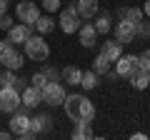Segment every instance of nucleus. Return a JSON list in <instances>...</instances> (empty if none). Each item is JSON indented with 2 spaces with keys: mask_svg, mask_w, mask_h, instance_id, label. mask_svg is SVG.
<instances>
[{
  "mask_svg": "<svg viewBox=\"0 0 150 140\" xmlns=\"http://www.w3.org/2000/svg\"><path fill=\"white\" fill-rule=\"evenodd\" d=\"M65 115H68L73 123H83V120H93L95 118V105L88 100L80 93H73V95L65 98Z\"/></svg>",
  "mask_w": 150,
  "mask_h": 140,
  "instance_id": "obj_1",
  "label": "nucleus"
},
{
  "mask_svg": "<svg viewBox=\"0 0 150 140\" xmlns=\"http://www.w3.org/2000/svg\"><path fill=\"white\" fill-rule=\"evenodd\" d=\"M25 55L33 60V63H45L50 58V45L45 43L43 35H30L25 40Z\"/></svg>",
  "mask_w": 150,
  "mask_h": 140,
  "instance_id": "obj_2",
  "label": "nucleus"
},
{
  "mask_svg": "<svg viewBox=\"0 0 150 140\" xmlns=\"http://www.w3.org/2000/svg\"><path fill=\"white\" fill-rule=\"evenodd\" d=\"M80 20H83V18H80V13H78V5H65L63 10H60L58 25L63 28L65 35H70V33H78V30H80V25H83Z\"/></svg>",
  "mask_w": 150,
  "mask_h": 140,
  "instance_id": "obj_3",
  "label": "nucleus"
},
{
  "mask_svg": "<svg viewBox=\"0 0 150 140\" xmlns=\"http://www.w3.org/2000/svg\"><path fill=\"white\" fill-rule=\"evenodd\" d=\"M23 108V93L15 88H0V113H15Z\"/></svg>",
  "mask_w": 150,
  "mask_h": 140,
  "instance_id": "obj_4",
  "label": "nucleus"
},
{
  "mask_svg": "<svg viewBox=\"0 0 150 140\" xmlns=\"http://www.w3.org/2000/svg\"><path fill=\"white\" fill-rule=\"evenodd\" d=\"M25 110H28L25 105L18 108L15 113H13V120H10V130H13V135H18V138H23V135L33 128V118L25 113Z\"/></svg>",
  "mask_w": 150,
  "mask_h": 140,
  "instance_id": "obj_5",
  "label": "nucleus"
},
{
  "mask_svg": "<svg viewBox=\"0 0 150 140\" xmlns=\"http://www.w3.org/2000/svg\"><path fill=\"white\" fill-rule=\"evenodd\" d=\"M115 70H118L120 78H128V80H130L135 73L143 70V65H140V58H138V55H123V58L115 63Z\"/></svg>",
  "mask_w": 150,
  "mask_h": 140,
  "instance_id": "obj_6",
  "label": "nucleus"
},
{
  "mask_svg": "<svg viewBox=\"0 0 150 140\" xmlns=\"http://www.w3.org/2000/svg\"><path fill=\"white\" fill-rule=\"evenodd\" d=\"M15 13H18V20H20V23H25V25H33V28H35L38 18H40V10H38V5H35V3H30V0H23V3H18Z\"/></svg>",
  "mask_w": 150,
  "mask_h": 140,
  "instance_id": "obj_7",
  "label": "nucleus"
},
{
  "mask_svg": "<svg viewBox=\"0 0 150 140\" xmlns=\"http://www.w3.org/2000/svg\"><path fill=\"white\" fill-rule=\"evenodd\" d=\"M0 60H3V68H10V70H20L23 65H25V63H23V60H25V58H23V53L15 48V45H10V43L3 48Z\"/></svg>",
  "mask_w": 150,
  "mask_h": 140,
  "instance_id": "obj_8",
  "label": "nucleus"
},
{
  "mask_svg": "<svg viewBox=\"0 0 150 140\" xmlns=\"http://www.w3.org/2000/svg\"><path fill=\"white\" fill-rule=\"evenodd\" d=\"M65 88L60 85V83H48V85L43 88V103H48V105H63L65 103Z\"/></svg>",
  "mask_w": 150,
  "mask_h": 140,
  "instance_id": "obj_9",
  "label": "nucleus"
},
{
  "mask_svg": "<svg viewBox=\"0 0 150 140\" xmlns=\"http://www.w3.org/2000/svg\"><path fill=\"white\" fill-rule=\"evenodd\" d=\"M33 35V25H25V23H18L8 30V43L10 45H25V40Z\"/></svg>",
  "mask_w": 150,
  "mask_h": 140,
  "instance_id": "obj_10",
  "label": "nucleus"
},
{
  "mask_svg": "<svg viewBox=\"0 0 150 140\" xmlns=\"http://www.w3.org/2000/svg\"><path fill=\"white\" fill-rule=\"evenodd\" d=\"M133 38H138V35H135V23L120 18V23L115 25V40H118V43H130Z\"/></svg>",
  "mask_w": 150,
  "mask_h": 140,
  "instance_id": "obj_11",
  "label": "nucleus"
},
{
  "mask_svg": "<svg viewBox=\"0 0 150 140\" xmlns=\"http://www.w3.org/2000/svg\"><path fill=\"white\" fill-rule=\"evenodd\" d=\"M98 35H100V33H98L95 25H90V23H83L80 30H78V38H80V45H83V48H93L95 40H98Z\"/></svg>",
  "mask_w": 150,
  "mask_h": 140,
  "instance_id": "obj_12",
  "label": "nucleus"
},
{
  "mask_svg": "<svg viewBox=\"0 0 150 140\" xmlns=\"http://www.w3.org/2000/svg\"><path fill=\"white\" fill-rule=\"evenodd\" d=\"M40 103H43V90H40V88L28 85L25 90H23V105H25L28 110H30V108H38Z\"/></svg>",
  "mask_w": 150,
  "mask_h": 140,
  "instance_id": "obj_13",
  "label": "nucleus"
},
{
  "mask_svg": "<svg viewBox=\"0 0 150 140\" xmlns=\"http://www.w3.org/2000/svg\"><path fill=\"white\" fill-rule=\"evenodd\" d=\"M100 53L105 55L110 63H118L120 58H123V43H118V40H105L100 48Z\"/></svg>",
  "mask_w": 150,
  "mask_h": 140,
  "instance_id": "obj_14",
  "label": "nucleus"
},
{
  "mask_svg": "<svg viewBox=\"0 0 150 140\" xmlns=\"http://www.w3.org/2000/svg\"><path fill=\"white\" fill-rule=\"evenodd\" d=\"M75 5H78V13H80L83 20L98 18V8H100V3H98V0H78Z\"/></svg>",
  "mask_w": 150,
  "mask_h": 140,
  "instance_id": "obj_15",
  "label": "nucleus"
},
{
  "mask_svg": "<svg viewBox=\"0 0 150 140\" xmlns=\"http://www.w3.org/2000/svg\"><path fill=\"white\" fill-rule=\"evenodd\" d=\"M63 80H65V85H80L83 70L75 68V65H68V68H63Z\"/></svg>",
  "mask_w": 150,
  "mask_h": 140,
  "instance_id": "obj_16",
  "label": "nucleus"
},
{
  "mask_svg": "<svg viewBox=\"0 0 150 140\" xmlns=\"http://www.w3.org/2000/svg\"><path fill=\"white\" fill-rule=\"evenodd\" d=\"M50 128H53V115H35V118H33V130H35L38 135L48 133Z\"/></svg>",
  "mask_w": 150,
  "mask_h": 140,
  "instance_id": "obj_17",
  "label": "nucleus"
},
{
  "mask_svg": "<svg viewBox=\"0 0 150 140\" xmlns=\"http://www.w3.org/2000/svg\"><path fill=\"white\" fill-rule=\"evenodd\" d=\"M53 28H55V20H53L50 15H40V18H38V23H35V30L40 33V35L53 33Z\"/></svg>",
  "mask_w": 150,
  "mask_h": 140,
  "instance_id": "obj_18",
  "label": "nucleus"
},
{
  "mask_svg": "<svg viewBox=\"0 0 150 140\" xmlns=\"http://www.w3.org/2000/svg\"><path fill=\"white\" fill-rule=\"evenodd\" d=\"M78 128H75V133H73V138L75 140H83V138H93V128H90V120H83V123H75Z\"/></svg>",
  "mask_w": 150,
  "mask_h": 140,
  "instance_id": "obj_19",
  "label": "nucleus"
},
{
  "mask_svg": "<svg viewBox=\"0 0 150 140\" xmlns=\"http://www.w3.org/2000/svg\"><path fill=\"white\" fill-rule=\"evenodd\" d=\"M130 85H133L135 90H145V88L150 85V80H148V70H140V73H135V75L130 78Z\"/></svg>",
  "mask_w": 150,
  "mask_h": 140,
  "instance_id": "obj_20",
  "label": "nucleus"
},
{
  "mask_svg": "<svg viewBox=\"0 0 150 140\" xmlns=\"http://www.w3.org/2000/svg\"><path fill=\"white\" fill-rule=\"evenodd\" d=\"M143 8H125V10H120V18H125V20H130V23H135L138 25L140 20H143Z\"/></svg>",
  "mask_w": 150,
  "mask_h": 140,
  "instance_id": "obj_21",
  "label": "nucleus"
},
{
  "mask_svg": "<svg viewBox=\"0 0 150 140\" xmlns=\"http://www.w3.org/2000/svg\"><path fill=\"white\" fill-rule=\"evenodd\" d=\"M93 70H95L98 75H108V70H110V60H108L105 55L100 53L95 60H93Z\"/></svg>",
  "mask_w": 150,
  "mask_h": 140,
  "instance_id": "obj_22",
  "label": "nucleus"
},
{
  "mask_svg": "<svg viewBox=\"0 0 150 140\" xmlns=\"http://www.w3.org/2000/svg\"><path fill=\"white\" fill-rule=\"evenodd\" d=\"M80 88H85V90H93V88H98V73H95V70H88V73H83Z\"/></svg>",
  "mask_w": 150,
  "mask_h": 140,
  "instance_id": "obj_23",
  "label": "nucleus"
},
{
  "mask_svg": "<svg viewBox=\"0 0 150 140\" xmlns=\"http://www.w3.org/2000/svg\"><path fill=\"white\" fill-rule=\"evenodd\" d=\"M110 23H112V20H110V15H108V13H105V15H98V18H95V30L103 33V35H108V33H110V28H112Z\"/></svg>",
  "mask_w": 150,
  "mask_h": 140,
  "instance_id": "obj_24",
  "label": "nucleus"
},
{
  "mask_svg": "<svg viewBox=\"0 0 150 140\" xmlns=\"http://www.w3.org/2000/svg\"><path fill=\"white\" fill-rule=\"evenodd\" d=\"M135 35H138V38H150V23L140 20L138 25H135Z\"/></svg>",
  "mask_w": 150,
  "mask_h": 140,
  "instance_id": "obj_25",
  "label": "nucleus"
},
{
  "mask_svg": "<svg viewBox=\"0 0 150 140\" xmlns=\"http://www.w3.org/2000/svg\"><path fill=\"white\" fill-rule=\"evenodd\" d=\"M30 85H35V88H40V90H43V88L48 85V78H45V73H35V75L30 78Z\"/></svg>",
  "mask_w": 150,
  "mask_h": 140,
  "instance_id": "obj_26",
  "label": "nucleus"
},
{
  "mask_svg": "<svg viewBox=\"0 0 150 140\" xmlns=\"http://www.w3.org/2000/svg\"><path fill=\"white\" fill-rule=\"evenodd\" d=\"M43 73H45V78H48V83H58L60 78H63V70H55V68H45Z\"/></svg>",
  "mask_w": 150,
  "mask_h": 140,
  "instance_id": "obj_27",
  "label": "nucleus"
},
{
  "mask_svg": "<svg viewBox=\"0 0 150 140\" xmlns=\"http://www.w3.org/2000/svg\"><path fill=\"white\" fill-rule=\"evenodd\" d=\"M13 25H15V23H13V18L8 15V13H5V15H0V30H10Z\"/></svg>",
  "mask_w": 150,
  "mask_h": 140,
  "instance_id": "obj_28",
  "label": "nucleus"
},
{
  "mask_svg": "<svg viewBox=\"0 0 150 140\" xmlns=\"http://www.w3.org/2000/svg\"><path fill=\"white\" fill-rule=\"evenodd\" d=\"M43 8L48 13H55V10H60V0H43Z\"/></svg>",
  "mask_w": 150,
  "mask_h": 140,
  "instance_id": "obj_29",
  "label": "nucleus"
},
{
  "mask_svg": "<svg viewBox=\"0 0 150 140\" xmlns=\"http://www.w3.org/2000/svg\"><path fill=\"white\" fill-rule=\"evenodd\" d=\"M138 58H140V65H143V70H150V50H143Z\"/></svg>",
  "mask_w": 150,
  "mask_h": 140,
  "instance_id": "obj_30",
  "label": "nucleus"
},
{
  "mask_svg": "<svg viewBox=\"0 0 150 140\" xmlns=\"http://www.w3.org/2000/svg\"><path fill=\"white\" fill-rule=\"evenodd\" d=\"M8 13V0H0V15H5Z\"/></svg>",
  "mask_w": 150,
  "mask_h": 140,
  "instance_id": "obj_31",
  "label": "nucleus"
},
{
  "mask_svg": "<svg viewBox=\"0 0 150 140\" xmlns=\"http://www.w3.org/2000/svg\"><path fill=\"white\" fill-rule=\"evenodd\" d=\"M13 135V130H0V140H8Z\"/></svg>",
  "mask_w": 150,
  "mask_h": 140,
  "instance_id": "obj_32",
  "label": "nucleus"
},
{
  "mask_svg": "<svg viewBox=\"0 0 150 140\" xmlns=\"http://www.w3.org/2000/svg\"><path fill=\"white\" fill-rule=\"evenodd\" d=\"M143 13H145L148 18H150V0H145V8H143Z\"/></svg>",
  "mask_w": 150,
  "mask_h": 140,
  "instance_id": "obj_33",
  "label": "nucleus"
},
{
  "mask_svg": "<svg viewBox=\"0 0 150 140\" xmlns=\"http://www.w3.org/2000/svg\"><path fill=\"white\" fill-rule=\"evenodd\" d=\"M3 48H5V40H0V53H3Z\"/></svg>",
  "mask_w": 150,
  "mask_h": 140,
  "instance_id": "obj_34",
  "label": "nucleus"
},
{
  "mask_svg": "<svg viewBox=\"0 0 150 140\" xmlns=\"http://www.w3.org/2000/svg\"><path fill=\"white\" fill-rule=\"evenodd\" d=\"M148 80H150V70H148Z\"/></svg>",
  "mask_w": 150,
  "mask_h": 140,
  "instance_id": "obj_35",
  "label": "nucleus"
},
{
  "mask_svg": "<svg viewBox=\"0 0 150 140\" xmlns=\"http://www.w3.org/2000/svg\"><path fill=\"white\" fill-rule=\"evenodd\" d=\"M0 68H3V60H0Z\"/></svg>",
  "mask_w": 150,
  "mask_h": 140,
  "instance_id": "obj_36",
  "label": "nucleus"
}]
</instances>
